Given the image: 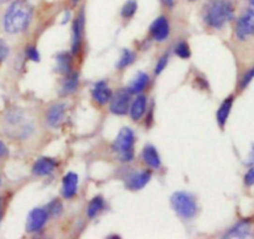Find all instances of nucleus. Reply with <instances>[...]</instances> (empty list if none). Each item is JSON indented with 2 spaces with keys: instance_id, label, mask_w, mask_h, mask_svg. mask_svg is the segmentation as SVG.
Returning a JSON list of instances; mask_svg holds the SVG:
<instances>
[{
  "instance_id": "1",
  "label": "nucleus",
  "mask_w": 254,
  "mask_h": 239,
  "mask_svg": "<svg viewBox=\"0 0 254 239\" xmlns=\"http://www.w3.org/2000/svg\"><path fill=\"white\" fill-rule=\"evenodd\" d=\"M32 19V6L27 0H15L4 15V29L7 34H19L27 29Z\"/></svg>"
},
{
  "instance_id": "2",
  "label": "nucleus",
  "mask_w": 254,
  "mask_h": 239,
  "mask_svg": "<svg viewBox=\"0 0 254 239\" xmlns=\"http://www.w3.org/2000/svg\"><path fill=\"white\" fill-rule=\"evenodd\" d=\"M203 21L212 29H222L235 19V5L231 0H208L203 6Z\"/></svg>"
},
{
  "instance_id": "3",
  "label": "nucleus",
  "mask_w": 254,
  "mask_h": 239,
  "mask_svg": "<svg viewBox=\"0 0 254 239\" xmlns=\"http://www.w3.org/2000/svg\"><path fill=\"white\" fill-rule=\"evenodd\" d=\"M134 143L135 135L130 128H123L114 140L113 150L119 155L123 163H129L134 159Z\"/></svg>"
},
{
  "instance_id": "4",
  "label": "nucleus",
  "mask_w": 254,
  "mask_h": 239,
  "mask_svg": "<svg viewBox=\"0 0 254 239\" xmlns=\"http://www.w3.org/2000/svg\"><path fill=\"white\" fill-rule=\"evenodd\" d=\"M171 206L174 211L184 220H191L197 212V203L192 195L188 192H175L171 196Z\"/></svg>"
},
{
  "instance_id": "5",
  "label": "nucleus",
  "mask_w": 254,
  "mask_h": 239,
  "mask_svg": "<svg viewBox=\"0 0 254 239\" xmlns=\"http://www.w3.org/2000/svg\"><path fill=\"white\" fill-rule=\"evenodd\" d=\"M5 121L7 124V129L15 131V135L19 138H26L34 130V125L25 118L24 113L20 111L9 112Z\"/></svg>"
},
{
  "instance_id": "6",
  "label": "nucleus",
  "mask_w": 254,
  "mask_h": 239,
  "mask_svg": "<svg viewBox=\"0 0 254 239\" xmlns=\"http://www.w3.org/2000/svg\"><path fill=\"white\" fill-rule=\"evenodd\" d=\"M254 36V0L245 14L237 20L236 24V37L240 41H246Z\"/></svg>"
},
{
  "instance_id": "7",
  "label": "nucleus",
  "mask_w": 254,
  "mask_h": 239,
  "mask_svg": "<svg viewBox=\"0 0 254 239\" xmlns=\"http://www.w3.org/2000/svg\"><path fill=\"white\" fill-rule=\"evenodd\" d=\"M226 238H253L254 237V218H245L236 223L225 235Z\"/></svg>"
},
{
  "instance_id": "8",
  "label": "nucleus",
  "mask_w": 254,
  "mask_h": 239,
  "mask_svg": "<svg viewBox=\"0 0 254 239\" xmlns=\"http://www.w3.org/2000/svg\"><path fill=\"white\" fill-rule=\"evenodd\" d=\"M129 103H130V93L128 89H119L111 99V112L117 116H124L129 109Z\"/></svg>"
},
{
  "instance_id": "9",
  "label": "nucleus",
  "mask_w": 254,
  "mask_h": 239,
  "mask_svg": "<svg viewBox=\"0 0 254 239\" xmlns=\"http://www.w3.org/2000/svg\"><path fill=\"white\" fill-rule=\"evenodd\" d=\"M47 220H49V215L45 208H34L30 211L29 216H27L26 231L30 233L39 232L46 225Z\"/></svg>"
},
{
  "instance_id": "10",
  "label": "nucleus",
  "mask_w": 254,
  "mask_h": 239,
  "mask_svg": "<svg viewBox=\"0 0 254 239\" xmlns=\"http://www.w3.org/2000/svg\"><path fill=\"white\" fill-rule=\"evenodd\" d=\"M150 34L154 40L159 42H163L164 40L168 39L170 34V26L169 21L165 16H159L150 26Z\"/></svg>"
},
{
  "instance_id": "11",
  "label": "nucleus",
  "mask_w": 254,
  "mask_h": 239,
  "mask_svg": "<svg viewBox=\"0 0 254 239\" xmlns=\"http://www.w3.org/2000/svg\"><path fill=\"white\" fill-rule=\"evenodd\" d=\"M67 106L64 103H56L49 108L46 113V120L50 126L52 128H57L62 124L64 119V114H66Z\"/></svg>"
},
{
  "instance_id": "12",
  "label": "nucleus",
  "mask_w": 254,
  "mask_h": 239,
  "mask_svg": "<svg viewBox=\"0 0 254 239\" xmlns=\"http://www.w3.org/2000/svg\"><path fill=\"white\" fill-rule=\"evenodd\" d=\"M112 89L109 88L108 84L104 81L97 82L92 88V98L97 102L98 104H107L112 99Z\"/></svg>"
},
{
  "instance_id": "13",
  "label": "nucleus",
  "mask_w": 254,
  "mask_h": 239,
  "mask_svg": "<svg viewBox=\"0 0 254 239\" xmlns=\"http://www.w3.org/2000/svg\"><path fill=\"white\" fill-rule=\"evenodd\" d=\"M83 26H84V16L83 12L79 14V16L74 20L73 27H72V52L77 54L81 49L82 44V35H83Z\"/></svg>"
},
{
  "instance_id": "14",
  "label": "nucleus",
  "mask_w": 254,
  "mask_h": 239,
  "mask_svg": "<svg viewBox=\"0 0 254 239\" xmlns=\"http://www.w3.org/2000/svg\"><path fill=\"white\" fill-rule=\"evenodd\" d=\"M57 161L51 158H40L36 163L34 164L32 173L37 176H49L56 170Z\"/></svg>"
},
{
  "instance_id": "15",
  "label": "nucleus",
  "mask_w": 254,
  "mask_h": 239,
  "mask_svg": "<svg viewBox=\"0 0 254 239\" xmlns=\"http://www.w3.org/2000/svg\"><path fill=\"white\" fill-rule=\"evenodd\" d=\"M78 190V176L74 173H68L62 180V196L64 198H72Z\"/></svg>"
},
{
  "instance_id": "16",
  "label": "nucleus",
  "mask_w": 254,
  "mask_h": 239,
  "mask_svg": "<svg viewBox=\"0 0 254 239\" xmlns=\"http://www.w3.org/2000/svg\"><path fill=\"white\" fill-rule=\"evenodd\" d=\"M151 179V173L149 170H144L140 171V173L133 174L131 176H129L128 181H127V186L130 190L136 191V190H141L143 187H145L146 183L150 181Z\"/></svg>"
},
{
  "instance_id": "17",
  "label": "nucleus",
  "mask_w": 254,
  "mask_h": 239,
  "mask_svg": "<svg viewBox=\"0 0 254 239\" xmlns=\"http://www.w3.org/2000/svg\"><path fill=\"white\" fill-rule=\"evenodd\" d=\"M233 101H235V97H227V98L222 102L220 108H218L217 114H216V119H217V123L221 128H223V126L226 125V123H227V119L228 117H230L231 111H232Z\"/></svg>"
},
{
  "instance_id": "18",
  "label": "nucleus",
  "mask_w": 254,
  "mask_h": 239,
  "mask_svg": "<svg viewBox=\"0 0 254 239\" xmlns=\"http://www.w3.org/2000/svg\"><path fill=\"white\" fill-rule=\"evenodd\" d=\"M141 156H143L144 163H145L148 166H150L151 169L160 168L161 165L160 155H159L158 150H156L153 145H146L145 148H144Z\"/></svg>"
},
{
  "instance_id": "19",
  "label": "nucleus",
  "mask_w": 254,
  "mask_h": 239,
  "mask_svg": "<svg viewBox=\"0 0 254 239\" xmlns=\"http://www.w3.org/2000/svg\"><path fill=\"white\" fill-rule=\"evenodd\" d=\"M78 87V74L74 72H69L66 74V78L64 79L61 84V89H60V94L61 96H68V94L73 93Z\"/></svg>"
},
{
  "instance_id": "20",
  "label": "nucleus",
  "mask_w": 254,
  "mask_h": 239,
  "mask_svg": "<svg viewBox=\"0 0 254 239\" xmlns=\"http://www.w3.org/2000/svg\"><path fill=\"white\" fill-rule=\"evenodd\" d=\"M148 82H149V76L144 72H139L136 74L135 78L131 81V83L129 84L128 87V92L130 94H139L145 89V87L148 86Z\"/></svg>"
},
{
  "instance_id": "21",
  "label": "nucleus",
  "mask_w": 254,
  "mask_h": 239,
  "mask_svg": "<svg viewBox=\"0 0 254 239\" xmlns=\"http://www.w3.org/2000/svg\"><path fill=\"white\" fill-rule=\"evenodd\" d=\"M146 109V97L140 94L133 101L130 107V117L134 120H139L144 116Z\"/></svg>"
},
{
  "instance_id": "22",
  "label": "nucleus",
  "mask_w": 254,
  "mask_h": 239,
  "mask_svg": "<svg viewBox=\"0 0 254 239\" xmlns=\"http://www.w3.org/2000/svg\"><path fill=\"white\" fill-rule=\"evenodd\" d=\"M72 61L71 56L67 52H61L56 57V71L61 74H67L71 72Z\"/></svg>"
},
{
  "instance_id": "23",
  "label": "nucleus",
  "mask_w": 254,
  "mask_h": 239,
  "mask_svg": "<svg viewBox=\"0 0 254 239\" xmlns=\"http://www.w3.org/2000/svg\"><path fill=\"white\" fill-rule=\"evenodd\" d=\"M104 208V200L101 196H96L91 202L88 203V207H87V215L89 218H94L97 215L101 213V211H103Z\"/></svg>"
},
{
  "instance_id": "24",
  "label": "nucleus",
  "mask_w": 254,
  "mask_h": 239,
  "mask_svg": "<svg viewBox=\"0 0 254 239\" xmlns=\"http://www.w3.org/2000/svg\"><path fill=\"white\" fill-rule=\"evenodd\" d=\"M134 60H135V55H134V52H131L130 50H123V54H122L121 59H119L118 63H117V67H118L119 69L122 68H126V67H128L129 64H131L134 62Z\"/></svg>"
},
{
  "instance_id": "25",
  "label": "nucleus",
  "mask_w": 254,
  "mask_h": 239,
  "mask_svg": "<svg viewBox=\"0 0 254 239\" xmlns=\"http://www.w3.org/2000/svg\"><path fill=\"white\" fill-rule=\"evenodd\" d=\"M62 210H64V206L60 202L59 200H54L52 202H50L46 207V212L49 215V217H59L62 213Z\"/></svg>"
},
{
  "instance_id": "26",
  "label": "nucleus",
  "mask_w": 254,
  "mask_h": 239,
  "mask_svg": "<svg viewBox=\"0 0 254 239\" xmlns=\"http://www.w3.org/2000/svg\"><path fill=\"white\" fill-rule=\"evenodd\" d=\"M253 79H254V66L251 67V68H248L247 71L245 72V74L241 77L240 84H238L240 91H245V89L250 86L251 82H252Z\"/></svg>"
},
{
  "instance_id": "27",
  "label": "nucleus",
  "mask_w": 254,
  "mask_h": 239,
  "mask_svg": "<svg viewBox=\"0 0 254 239\" xmlns=\"http://www.w3.org/2000/svg\"><path fill=\"white\" fill-rule=\"evenodd\" d=\"M136 9H138V4H136L135 0H129L124 4V6L122 7V16L124 19H129V17L133 16L135 14Z\"/></svg>"
},
{
  "instance_id": "28",
  "label": "nucleus",
  "mask_w": 254,
  "mask_h": 239,
  "mask_svg": "<svg viewBox=\"0 0 254 239\" xmlns=\"http://www.w3.org/2000/svg\"><path fill=\"white\" fill-rule=\"evenodd\" d=\"M175 54L178 55L180 59H189L191 56V51H190V46H189L186 42H180V44L176 45L175 47Z\"/></svg>"
},
{
  "instance_id": "29",
  "label": "nucleus",
  "mask_w": 254,
  "mask_h": 239,
  "mask_svg": "<svg viewBox=\"0 0 254 239\" xmlns=\"http://www.w3.org/2000/svg\"><path fill=\"white\" fill-rule=\"evenodd\" d=\"M168 61H169V55L168 54H165L164 56L160 57V60H159L158 63H156V66H155V74H160L161 72H163L164 69L166 68Z\"/></svg>"
},
{
  "instance_id": "30",
  "label": "nucleus",
  "mask_w": 254,
  "mask_h": 239,
  "mask_svg": "<svg viewBox=\"0 0 254 239\" xmlns=\"http://www.w3.org/2000/svg\"><path fill=\"white\" fill-rule=\"evenodd\" d=\"M243 181H245V185L247 186V187H252L254 185V165L250 166L248 171L245 174Z\"/></svg>"
},
{
  "instance_id": "31",
  "label": "nucleus",
  "mask_w": 254,
  "mask_h": 239,
  "mask_svg": "<svg viewBox=\"0 0 254 239\" xmlns=\"http://www.w3.org/2000/svg\"><path fill=\"white\" fill-rule=\"evenodd\" d=\"M26 56L29 57V60H31V61H34V62L40 61V54H39V51H37L36 47H34V46L27 47Z\"/></svg>"
},
{
  "instance_id": "32",
  "label": "nucleus",
  "mask_w": 254,
  "mask_h": 239,
  "mask_svg": "<svg viewBox=\"0 0 254 239\" xmlns=\"http://www.w3.org/2000/svg\"><path fill=\"white\" fill-rule=\"evenodd\" d=\"M7 54H9V47H7V45L0 39V63L6 59Z\"/></svg>"
},
{
  "instance_id": "33",
  "label": "nucleus",
  "mask_w": 254,
  "mask_h": 239,
  "mask_svg": "<svg viewBox=\"0 0 254 239\" xmlns=\"http://www.w3.org/2000/svg\"><path fill=\"white\" fill-rule=\"evenodd\" d=\"M245 164L247 166H253L254 165V144L252 145V149L250 151V155L247 156V160L245 161Z\"/></svg>"
},
{
  "instance_id": "34",
  "label": "nucleus",
  "mask_w": 254,
  "mask_h": 239,
  "mask_svg": "<svg viewBox=\"0 0 254 239\" xmlns=\"http://www.w3.org/2000/svg\"><path fill=\"white\" fill-rule=\"evenodd\" d=\"M7 155V149L5 146V144L2 141H0V159L4 158V156Z\"/></svg>"
},
{
  "instance_id": "35",
  "label": "nucleus",
  "mask_w": 254,
  "mask_h": 239,
  "mask_svg": "<svg viewBox=\"0 0 254 239\" xmlns=\"http://www.w3.org/2000/svg\"><path fill=\"white\" fill-rule=\"evenodd\" d=\"M163 1L165 2L166 5H169V6H173L174 1H175V0H163Z\"/></svg>"
},
{
  "instance_id": "36",
  "label": "nucleus",
  "mask_w": 254,
  "mask_h": 239,
  "mask_svg": "<svg viewBox=\"0 0 254 239\" xmlns=\"http://www.w3.org/2000/svg\"><path fill=\"white\" fill-rule=\"evenodd\" d=\"M0 220H1V200H0Z\"/></svg>"
},
{
  "instance_id": "37",
  "label": "nucleus",
  "mask_w": 254,
  "mask_h": 239,
  "mask_svg": "<svg viewBox=\"0 0 254 239\" xmlns=\"http://www.w3.org/2000/svg\"><path fill=\"white\" fill-rule=\"evenodd\" d=\"M6 1H9V0H0V2H6Z\"/></svg>"
},
{
  "instance_id": "38",
  "label": "nucleus",
  "mask_w": 254,
  "mask_h": 239,
  "mask_svg": "<svg viewBox=\"0 0 254 239\" xmlns=\"http://www.w3.org/2000/svg\"><path fill=\"white\" fill-rule=\"evenodd\" d=\"M77 1H78V0H73V2H77Z\"/></svg>"
},
{
  "instance_id": "39",
  "label": "nucleus",
  "mask_w": 254,
  "mask_h": 239,
  "mask_svg": "<svg viewBox=\"0 0 254 239\" xmlns=\"http://www.w3.org/2000/svg\"><path fill=\"white\" fill-rule=\"evenodd\" d=\"M0 183H1V180H0Z\"/></svg>"
}]
</instances>
